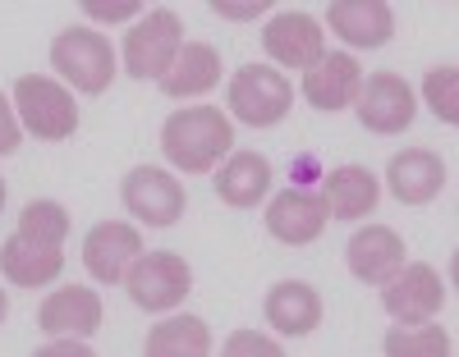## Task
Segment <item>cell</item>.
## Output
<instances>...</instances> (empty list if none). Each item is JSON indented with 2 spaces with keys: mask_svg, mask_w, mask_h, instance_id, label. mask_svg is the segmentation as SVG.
<instances>
[{
  "mask_svg": "<svg viewBox=\"0 0 459 357\" xmlns=\"http://www.w3.org/2000/svg\"><path fill=\"white\" fill-rule=\"evenodd\" d=\"M235 142V129L230 119L216 110V106H188V110H175L161 129V151L166 161L184 174H207L221 156Z\"/></svg>",
  "mask_w": 459,
  "mask_h": 357,
  "instance_id": "6da1fadb",
  "label": "cell"
},
{
  "mask_svg": "<svg viewBox=\"0 0 459 357\" xmlns=\"http://www.w3.org/2000/svg\"><path fill=\"white\" fill-rule=\"evenodd\" d=\"M294 106V88L281 69H266V64H244L230 78V115L244 119L253 129H272L290 115Z\"/></svg>",
  "mask_w": 459,
  "mask_h": 357,
  "instance_id": "7a4b0ae2",
  "label": "cell"
},
{
  "mask_svg": "<svg viewBox=\"0 0 459 357\" xmlns=\"http://www.w3.org/2000/svg\"><path fill=\"white\" fill-rule=\"evenodd\" d=\"M14 106H19L23 129L37 133L42 142H65L79 129V106H74V97L56 83V78L23 73L14 83Z\"/></svg>",
  "mask_w": 459,
  "mask_h": 357,
  "instance_id": "3957f363",
  "label": "cell"
},
{
  "mask_svg": "<svg viewBox=\"0 0 459 357\" xmlns=\"http://www.w3.org/2000/svg\"><path fill=\"white\" fill-rule=\"evenodd\" d=\"M51 69H60V78H69L79 92L97 97L110 88L115 78V51L101 32L92 28H69L51 42Z\"/></svg>",
  "mask_w": 459,
  "mask_h": 357,
  "instance_id": "277c9868",
  "label": "cell"
},
{
  "mask_svg": "<svg viewBox=\"0 0 459 357\" xmlns=\"http://www.w3.org/2000/svg\"><path fill=\"white\" fill-rule=\"evenodd\" d=\"M184 47V28L175 10H152L125 32V73L134 78H166Z\"/></svg>",
  "mask_w": 459,
  "mask_h": 357,
  "instance_id": "5b68a950",
  "label": "cell"
},
{
  "mask_svg": "<svg viewBox=\"0 0 459 357\" xmlns=\"http://www.w3.org/2000/svg\"><path fill=\"white\" fill-rule=\"evenodd\" d=\"M125 289H129L134 307H143V311H170L194 289V270H188V261L179 252H147L129 266Z\"/></svg>",
  "mask_w": 459,
  "mask_h": 357,
  "instance_id": "8992f818",
  "label": "cell"
},
{
  "mask_svg": "<svg viewBox=\"0 0 459 357\" xmlns=\"http://www.w3.org/2000/svg\"><path fill=\"white\" fill-rule=\"evenodd\" d=\"M354 110H359V124L368 133H404L413 124V92L400 73H372L359 83L354 92Z\"/></svg>",
  "mask_w": 459,
  "mask_h": 357,
  "instance_id": "52a82bcc",
  "label": "cell"
},
{
  "mask_svg": "<svg viewBox=\"0 0 459 357\" xmlns=\"http://www.w3.org/2000/svg\"><path fill=\"white\" fill-rule=\"evenodd\" d=\"M120 197H125L129 216H138L143 225H157V229H166V225H175L184 216V183L175 174L157 170V166H138L125 179Z\"/></svg>",
  "mask_w": 459,
  "mask_h": 357,
  "instance_id": "ba28073f",
  "label": "cell"
},
{
  "mask_svg": "<svg viewBox=\"0 0 459 357\" xmlns=\"http://www.w3.org/2000/svg\"><path fill=\"white\" fill-rule=\"evenodd\" d=\"M446 302V285L432 266H404L391 285H381V307H386L400 326H423L441 311Z\"/></svg>",
  "mask_w": 459,
  "mask_h": 357,
  "instance_id": "9c48e42d",
  "label": "cell"
},
{
  "mask_svg": "<svg viewBox=\"0 0 459 357\" xmlns=\"http://www.w3.org/2000/svg\"><path fill=\"white\" fill-rule=\"evenodd\" d=\"M262 47H266V55H272L276 64H285V69H313L326 55V32L317 28L313 14L285 10V14H276L272 23L262 28Z\"/></svg>",
  "mask_w": 459,
  "mask_h": 357,
  "instance_id": "30bf717a",
  "label": "cell"
},
{
  "mask_svg": "<svg viewBox=\"0 0 459 357\" xmlns=\"http://www.w3.org/2000/svg\"><path fill=\"white\" fill-rule=\"evenodd\" d=\"M138 257H143V238L125 220H101L83 238V266H88L92 280H101V285H120Z\"/></svg>",
  "mask_w": 459,
  "mask_h": 357,
  "instance_id": "8fae6325",
  "label": "cell"
},
{
  "mask_svg": "<svg viewBox=\"0 0 459 357\" xmlns=\"http://www.w3.org/2000/svg\"><path fill=\"white\" fill-rule=\"evenodd\" d=\"M344 257H350V270L363 285H391L404 270V238L386 225H368L350 238Z\"/></svg>",
  "mask_w": 459,
  "mask_h": 357,
  "instance_id": "7c38bea8",
  "label": "cell"
},
{
  "mask_svg": "<svg viewBox=\"0 0 459 357\" xmlns=\"http://www.w3.org/2000/svg\"><path fill=\"white\" fill-rule=\"evenodd\" d=\"M326 19L331 32L350 47H386L395 32V14L386 0H335Z\"/></svg>",
  "mask_w": 459,
  "mask_h": 357,
  "instance_id": "4fadbf2b",
  "label": "cell"
},
{
  "mask_svg": "<svg viewBox=\"0 0 459 357\" xmlns=\"http://www.w3.org/2000/svg\"><path fill=\"white\" fill-rule=\"evenodd\" d=\"M363 83V73H359V60L354 55H322L313 69H303V97H308V106L317 110H344V106H354V92Z\"/></svg>",
  "mask_w": 459,
  "mask_h": 357,
  "instance_id": "5bb4252c",
  "label": "cell"
},
{
  "mask_svg": "<svg viewBox=\"0 0 459 357\" xmlns=\"http://www.w3.org/2000/svg\"><path fill=\"white\" fill-rule=\"evenodd\" d=\"M266 229H272V238H281V243L290 248H303V243H313V238L326 229V207H322V197L313 192H281L272 207H266Z\"/></svg>",
  "mask_w": 459,
  "mask_h": 357,
  "instance_id": "9a60e30c",
  "label": "cell"
},
{
  "mask_svg": "<svg viewBox=\"0 0 459 357\" xmlns=\"http://www.w3.org/2000/svg\"><path fill=\"white\" fill-rule=\"evenodd\" d=\"M386 183H391V192L400 197L404 207H423L446 188V166H441V156H432L423 147H409V151H400L391 161Z\"/></svg>",
  "mask_w": 459,
  "mask_h": 357,
  "instance_id": "2e32d148",
  "label": "cell"
},
{
  "mask_svg": "<svg viewBox=\"0 0 459 357\" xmlns=\"http://www.w3.org/2000/svg\"><path fill=\"white\" fill-rule=\"evenodd\" d=\"M262 316H266V326H276L281 335H313L322 326V298L303 280H281L266 293Z\"/></svg>",
  "mask_w": 459,
  "mask_h": 357,
  "instance_id": "e0dca14e",
  "label": "cell"
},
{
  "mask_svg": "<svg viewBox=\"0 0 459 357\" xmlns=\"http://www.w3.org/2000/svg\"><path fill=\"white\" fill-rule=\"evenodd\" d=\"M37 326L47 335H97L101 330V298L92 289H56L42 307H37Z\"/></svg>",
  "mask_w": 459,
  "mask_h": 357,
  "instance_id": "ac0fdd59",
  "label": "cell"
},
{
  "mask_svg": "<svg viewBox=\"0 0 459 357\" xmlns=\"http://www.w3.org/2000/svg\"><path fill=\"white\" fill-rule=\"evenodd\" d=\"M266 188H272V161L257 151H235L216 174V197L225 207H239V211L257 207L266 197Z\"/></svg>",
  "mask_w": 459,
  "mask_h": 357,
  "instance_id": "d6986e66",
  "label": "cell"
},
{
  "mask_svg": "<svg viewBox=\"0 0 459 357\" xmlns=\"http://www.w3.org/2000/svg\"><path fill=\"white\" fill-rule=\"evenodd\" d=\"M377 174L368 166H340L322 179V207L335 220H359L377 207Z\"/></svg>",
  "mask_w": 459,
  "mask_h": 357,
  "instance_id": "ffe728a7",
  "label": "cell"
},
{
  "mask_svg": "<svg viewBox=\"0 0 459 357\" xmlns=\"http://www.w3.org/2000/svg\"><path fill=\"white\" fill-rule=\"evenodd\" d=\"M0 270H5V280L19 285V289H42L65 270V252L60 248H37L28 238L10 234L5 243H0Z\"/></svg>",
  "mask_w": 459,
  "mask_h": 357,
  "instance_id": "44dd1931",
  "label": "cell"
},
{
  "mask_svg": "<svg viewBox=\"0 0 459 357\" xmlns=\"http://www.w3.org/2000/svg\"><path fill=\"white\" fill-rule=\"evenodd\" d=\"M216 83H221V55H216V47H207V42H184L179 55H175V64H170L166 78H161V92H166V97H203V92H212Z\"/></svg>",
  "mask_w": 459,
  "mask_h": 357,
  "instance_id": "7402d4cb",
  "label": "cell"
},
{
  "mask_svg": "<svg viewBox=\"0 0 459 357\" xmlns=\"http://www.w3.org/2000/svg\"><path fill=\"white\" fill-rule=\"evenodd\" d=\"M143 357H212V330L203 316H166L147 330Z\"/></svg>",
  "mask_w": 459,
  "mask_h": 357,
  "instance_id": "603a6c76",
  "label": "cell"
},
{
  "mask_svg": "<svg viewBox=\"0 0 459 357\" xmlns=\"http://www.w3.org/2000/svg\"><path fill=\"white\" fill-rule=\"evenodd\" d=\"M14 234L28 238V243H37V248H60L69 238V211L60 202H28Z\"/></svg>",
  "mask_w": 459,
  "mask_h": 357,
  "instance_id": "cb8c5ba5",
  "label": "cell"
},
{
  "mask_svg": "<svg viewBox=\"0 0 459 357\" xmlns=\"http://www.w3.org/2000/svg\"><path fill=\"white\" fill-rule=\"evenodd\" d=\"M386 357H450V335L432 321L423 326H395L386 335Z\"/></svg>",
  "mask_w": 459,
  "mask_h": 357,
  "instance_id": "d4e9b609",
  "label": "cell"
},
{
  "mask_svg": "<svg viewBox=\"0 0 459 357\" xmlns=\"http://www.w3.org/2000/svg\"><path fill=\"white\" fill-rule=\"evenodd\" d=\"M455 83H459V73L455 64H441L428 73V83H423V97L432 106V115L441 119V124H459V97H455Z\"/></svg>",
  "mask_w": 459,
  "mask_h": 357,
  "instance_id": "484cf974",
  "label": "cell"
},
{
  "mask_svg": "<svg viewBox=\"0 0 459 357\" xmlns=\"http://www.w3.org/2000/svg\"><path fill=\"white\" fill-rule=\"evenodd\" d=\"M221 357H285V353H281L276 339H266V335H257V330H235V335L225 339Z\"/></svg>",
  "mask_w": 459,
  "mask_h": 357,
  "instance_id": "4316f807",
  "label": "cell"
},
{
  "mask_svg": "<svg viewBox=\"0 0 459 357\" xmlns=\"http://www.w3.org/2000/svg\"><path fill=\"white\" fill-rule=\"evenodd\" d=\"M14 147H19V119H14L10 101L0 97V156H10Z\"/></svg>",
  "mask_w": 459,
  "mask_h": 357,
  "instance_id": "83f0119b",
  "label": "cell"
},
{
  "mask_svg": "<svg viewBox=\"0 0 459 357\" xmlns=\"http://www.w3.org/2000/svg\"><path fill=\"white\" fill-rule=\"evenodd\" d=\"M32 357H97L88 344H74V339H56V344H47V348H37Z\"/></svg>",
  "mask_w": 459,
  "mask_h": 357,
  "instance_id": "f1b7e54d",
  "label": "cell"
},
{
  "mask_svg": "<svg viewBox=\"0 0 459 357\" xmlns=\"http://www.w3.org/2000/svg\"><path fill=\"white\" fill-rule=\"evenodd\" d=\"M88 19H101V23H120V19H134L138 5H83Z\"/></svg>",
  "mask_w": 459,
  "mask_h": 357,
  "instance_id": "f546056e",
  "label": "cell"
},
{
  "mask_svg": "<svg viewBox=\"0 0 459 357\" xmlns=\"http://www.w3.org/2000/svg\"><path fill=\"white\" fill-rule=\"evenodd\" d=\"M212 10H216V14H225V19H253V14H262V10H266V0H257V5H221V0H216Z\"/></svg>",
  "mask_w": 459,
  "mask_h": 357,
  "instance_id": "4dcf8cb0",
  "label": "cell"
},
{
  "mask_svg": "<svg viewBox=\"0 0 459 357\" xmlns=\"http://www.w3.org/2000/svg\"><path fill=\"white\" fill-rule=\"evenodd\" d=\"M5 311H10V302H5V289H0V321H5Z\"/></svg>",
  "mask_w": 459,
  "mask_h": 357,
  "instance_id": "1f68e13d",
  "label": "cell"
},
{
  "mask_svg": "<svg viewBox=\"0 0 459 357\" xmlns=\"http://www.w3.org/2000/svg\"><path fill=\"white\" fill-rule=\"evenodd\" d=\"M0 207H5V183H0Z\"/></svg>",
  "mask_w": 459,
  "mask_h": 357,
  "instance_id": "d6a6232c",
  "label": "cell"
}]
</instances>
